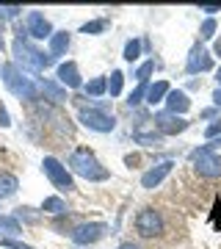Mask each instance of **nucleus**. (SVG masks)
I'll return each mask as SVG.
<instances>
[{
	"instance_id": "1",
	"label": "nucleus",
	"mask_w": 221,
	"mask_h": 249,
	"mask_svg": "<svg viewBox=\"0 0 221 249\" xmlns=\"http://www.w3.org/2000/svg\"><path fill=\"white\" fill-rule=\"evenodd\" d=\"M14 55H17V67L22 72H44L50 64H53V58H50V53L44 55L39 47H34L31 42L25 39V34H22V28L17 31V39H14Z\"/></svg>"
},
{
	"instance_id": "2",
	"label": "nucleus",
	"mask_w": 221,
	"mask_h": 249,
	"mask_svg": "<svg viewBox=\"0 0 221 249\" xmlns=\"http://www.w3.org/2000/svg\"><path fill=\"white\" fill-rule=\"evenodd\" d=\"M0 78L6 83V89L19 100H36L39 97V83H34V78H28L17 64H3L0 67Z\"/></svg>"
},
{
	"instance_id": "3",
	"label": "nucleus",
	"mask_w": 221,
	"mask_h": 249,
	"mask_svg": "<svg viewBox=\"0 0 221 249\" xmlns=\"http://www.w3.org/2000/svg\"><path fill=\"white\" fill-rule=\"evenodd\" d=\"M69 169L75 172L78 178L91 180V183H100V180L111 178V172H108L88 150H75V152H72V155H69Z\"/></svg>"
},
{
	"instance_id": "4",
	"label": "nucleus",
	"mask_w": 221,
	"mask_h": 249,
	"mask_svg": "<svg viewBox=\"0 0 221 249\" xmlns=\"http://www.w3.org/2000/svg\"><path fill=\"white\" fill-rule=\"evenodd\" d=\"M191 163H194V169L202 175V178H221V158L210 147H196L191 152Z\"/></svg>"
},
{
	"instance_id": "5",
	"label": "nucleus",
	"mask_w": 221,
	"mask_h": 249,
	"mask_svg": "<svg viewBox=\"0 0 221 249\" xmlns=\"http://www.w3.org/2000/svg\"><path fill=\"white\" fill-rule=\"evenodd\" d=\"M42 169H44V175H47V180H50L58 191H72V188H75L72 175L67 172V166H64L61 160H55V158L47 155V158L42 160Z\"/></svg>"
},
{
	"instance_id": "6",
	"label": "nucleus",
	"mask_w": 221,
	"mask_h": 249,
	"mask_svg": "<svg viewBox=\"0 0 221 249\" xmlns=\"http://www.w3.org/2000/svg\"><path fill=\"white\" fill-rule=\"evenodd\" d=\"M80 122L86 124L88 130H97V133H111L116 127V119L100 108H80Z\"/></svg>"
},
{
	"instance_id": "7",
	"label": "nucleus",
	"mask_w": 221,
	"mask_h": 249,
	"mask_svg": "<svg viewBox=\"0 0 221 249\" xmlns=\"http://www.w3.org/2000/svg\"><path fill=\"white\" fill-rule=\"evenodd\" d=\"M136 230L141 232L144 238H155L163 232V219H160L158 211H152V208H144L141 213L136 216Z\"/></svg>"
},
{
	"instance_id": "8",
	"label": "nucleus",
	"mask_w": 221,
	"mask_h": 249,
	"mask_svg": "<svg viewBox=\"0 0 221 249\" xmlns=\"http://www.w3.org/2000/svg\"><path fill=\"white\" fill-rule=\"evenodd\" d=\"M105 232H108V224H102V222L78 224V227L72 230V241H75V244H80V247H91L94 241L105 238Z\"/></svg>"
},
{
	"instance_id": "9",
	"label": "nucleus",
	"mask_w": 221,
	"mask_h": 249,
	"mask_svg": "<svg viewBox=\"0 0 221 249\" xmlns=\"http://www.w3.org/2000/svg\"><path fill=\"white\" fill-rule=\"evenodd\" d=\"M25 34L34 36V39H50L53 36V25L44 19L42 11H31L25 19Z\"/></svg>"
},
{
	"instance_id": "10",
	"label": "nucleus",
	"mask_w": 221,
	"mask_h": 249,
	"mask_svg": "<svg viewBox=\"0 0 221 249\" xmlns=\"http://www.w3.org/2000/svg\"><path fill=\"white\" fill-rule=\"evenodd\" d=\"M155 127H158L160 136H174V133H183L188 127V122L183 119V116H174V114H158L155 116Z\"/></svg>"
},
{
	"instance_id": "11",
	"label": "nucleus",
	"mask_w": 221,
	"mask_h": 249,
	"mask_svg": "<svg viewBox=\"0 0 221 249\" xmlns=\"http://www.w3.org/2000/svg\"><path fill=\"white\" fill-rule=\"evenodd\" d=\"M213 67V58L210 53L204 50L202 45H196L194 50H191V55H188V64H186V70L191 72V75H196V72H207Z\"/></svg>"
},
{
	"instance_id": "12",
	"label": "nucleus",
	"mask_w": 221,
	"mask_h": 249,
	"mask_svg": "<svg viewBox=\"0 0 221 249\" xmlns=\"http://www.w3.org/2000/svg\"><path fill=\"white\" fill-rule=\"evenodd\" d=\"M171 160H163V163H158V166H152L150 172H144V178H141V186L144 188H158L163 180L169 178V172H171Z\"/></svg>"
},
{
	"instance_id": "13",
	"label": "nucleus",
	"mask_w": 221,
	"mask_h": 249,
	"mask_svg": "<svg viewBox=\"0 0 221 249\" xmlns=\"http://www.w3.org/2000/svg\"><path fill=\"white\" fill-rule=\"evenodd\" d=\"M163 103H166V108H169V114H174V116H183L188 111V108H191V100H188V94L186 91H180V89H169V94H166V100H163Z\"/></svg>"
},
{
	"instance_id": "14",
	"label": "nucleus",
	"mask_w": 221,
	"mask_h": 249,
	"mask_svg": "<svg viewBox=\"0 0 221 249\" xmlns=\"http://www.w3.org/2000/svg\"><path fill=\"white\" fill-rule=\"evenodd\" d=\"M58 83L61 86H67V89H78L80 83V72H78V64L75 61H64L61 67H58Z\"/></svg>"
},
{
	"instance_id": "15",
	"label": "nucleus",
	"mask_w": 221,
	"mask_h": 249,
	"mask_svg": "<svg viewBox=\"0 0 221 249\" xmlns=\"http://www.w3.org/2000/svg\"><path fill=\"white\" fill-rule=\"evenodd\" d=\"M67 50H69V34H67V31L50 36V58H53V61L58 55H64Z\"/></svg>"
},
{
	"instance_id": "16",
	"label": "nucleus",
	"mask_w": 221,
	"mask_h": 249,
	"mask_svg": "<svg viewBox=\"0 0 221 249\" xmlns=\"http://www.w3.org/2000/svg\"><path fill=\"white\" fill-rule=\"evenodd\" d=\"M39 91H44L53 103H64V100H67V91H64L58 83H53V80H47V78L39 80Z\"/></svg>"
},
{
	"instance_id": "17",
	"label": "nucleus",
	"mask_w": 221,
	"mask_h": 249,
	"mask_svg": "<svg viewBox=\"0 0 221 249\" xmlns=\"http://www.w3.org/2000/svg\"><path fill=\"white\" fill-rule=\"evenodd\" d=\"M169 94V83L166 80H158V83H152L150 89H147V103L150 106H158V103H163Z\"/></svg>"
},
{
	"instance_id": "18",
	"label": "nucleus",
	"mask_w": 221,
	"mask_h": 249,
	"mask_svg": "<svg viewBox=\"0 0 221 249\" xmlns=\"http://www.w3.org/2000/svg\"><path fill=\"white\" fill-rule=\"evenodd\" d=\"M19 180L14 175H0V199H9V196L17 194Z\"/></svg>"
},
{
	"instance_id": "19",
	"label": "nucleus",
	"mask_w": 221,
	"mask_h": 249,
	"mask_svg": "<svg viewBox=\"0 0 221 249\" xmlns=\"http://www.w3.org/2000/svg\"><path fill=\"white\" fill-rule=\"evenodd\" d=\"M136 142L138 144H147V147H155V144H160V139L163 136L158 133V130H144V127H136Z\"/></svg>"
},
{
	"instance_id": "20",
	"label": "nucleus",
	"mask_w": 221,
	"mask_h": 249,
	"mask_svg": "<svg viewBox=\"0 0 221 249\" xmlns=\"http://www.w3.org/2000/svg\"><path fill=\"white\" fill-rule=\"evenodd\" d=\"M19 232V222L14 216H0V235L3 238H11V235H17Z\"/></svg>"
},
{
	"instance_id": "21",
	"label": "nucleus",
	"mask_w": 221,
	"mask_h": 249,
	"mask_svg": "<svg viewBox=\"0 0 221 249\" xmlns=\"http://www.w3.org/2000/svg\"><path fill=\"white\" fill-rule=\"evenodd\" d=\"M42 211H47V213H64L67 211V202H64L61 196H47L42 202Z\"/></svg>"
},
{
	"instance_id": "22",
	"label": "nucleus",
	"mask_w": 221,
	"mask_h": 249,
	"mask_svg": "<svg viewBox=\"0 0 221 249\" xmlns=\"http://www.w3.org/2000/svg\"><path fill=\"white\" fill-rule=\"evenodd\" d=\"M108 91V80L105 78H94L86 83V94H91V97H100V94H105Z\"/></svg>"
},
{
	"instance_id": "23",
	"label": "nucleus",
	"mask_w": 221,
	"mask_h": 249,
	"mask_svg": "<svg viewBox=\"0 0 221 249\" xmlns=\"http://www.w3.org/2000/svg\"><path fill=\"white\" fill-rule=\"evenodd\" d=\"M14 219H17V222H28V224H39V213H36L34 208H28V205L17 208V213H14Z\"/></svg>"
},
{
	"instance_id": "24",
	"label": "nucleus",
	"mask_w": 221,
	"mask_h": 249,
	"mask_svg": "<svg viewBox=\"0 0 221 249\" xmlns=\"http://www.w3.org/2000/svg\"><path fill=\"white\" fill-rule=\"evenodd\" d=\"M138 55H141V42H138V39H130V42L124 45V58L133 64Z\"/></svg>"
},
{
	"instance_id": "25",
	"label": "nucleus",
	"mask_w": 221,
	"mask_h": 249,
	"mask_svg": "<svg viewBox=\"0 0 221 249\" xmlns=\"http://www.w3.org/2000/svg\"><path fill=\"white\" fill-rule=\"evenodd\" d=\"M122 80H124V75L119 70L111 75V80H108V94H111V97H119V91H122Z\"/></svg>"
},
{
	"instance_id": "26",
	"label": "nucleus",
	"mask_w": 221,
	"mask_h": 249,
	"mask_svg": "<svg viewBox=\"0 0 221 249\" xmlns=\"http://www.w3.org/2000/svg\"><path fill=\"white\" fill-rule=\"evenodd\" d=\"M105 28H108V19H94V22H86V25L80 28V34H86V36L91 34L94 36V34H102Z\"/></svg>"
},
{
	"instance_id": "27",
	"label": "nucleus",
	"mask_w": 221,
	"mask_h": 249,
	"mask_svg": "<svg viewBox=\"0 0 221 249\" xmlns=\"http://www.w3.org/2000/svg\"><path fill=\"white\" fill-rule=\"evenodd\" d=\"M152 70H155V61L141 64V67H138V72H136V78H138V83H147V80H150V75H152Z\"/></svg>"
},
{
	"instance_id": "28",
	"label": "nucleus",
	"mask_w": 221,
	"mask_h": 249,
	"mask_svg": "<svg viewBox=\"0 0 221 249\" xmlns=\"http://www.w3.org/2000/svg\"><path fill=\"white\" fill-rule=\"evenodd\" d=\"M147 89H150L147 83H138V89H136V91L130 94V100H127V103H130V106H138V103H141V97L147 94Z\"/></svg>"
},
{
	"instance_id": "29",
	"label": "nucleus",
	"mask_w": 221,
	"mask_h": 249,
	"mask_svg": "<svg viewBox=\"0 0 221 249\" xmlns=\"http://www.w3.org/2000/svg\"><path fill=\"white\" fill-rule=\"evenodd\" d=\"M0 247H6V249H34V247H28V244L14 241V238H0Z\"/></svg>"
},
{
	"instance_id": "30",
	"label": "nucleus",
	"mask_w": 221,
	"mask_h": 249,
	"mask_svg": "<svg viewBox=\"0 0 221 249\" xmlns=\"http://www.w3.org/2000/svg\"><path fill=\"white\" fill-rule=\"evenodd\" d=\"M213 34H216V19H204V25H202V39H213Z\"/></svg>"
},
{
	"instance_id": "31",
	"label": "nucleus",
	"mask_w": 221,
	"mask_h": 249,
	"mask_svg": "<svg viewBox=\"0 0 221 249\" xmlns=\"http://www.w3.org/2000/svg\"><path fill=\"white\" fill-rule=\"evenodd\" d=\"M19 11H22L19 6H3V9H0V17H17Z\"/></svg>"
},
{
	"instance_id": "32",
	"label": "nucleus",
	"mask_w": 221,
	"mask_h": 249,
	"mask_svg": "<svg viewBox=\"0 0 221 249\" xmlns=\"http://www.w3.org/2000/svg\"><path fill=\"white\" fill-rule=\"evenodd\" d=\"M219 133H221V119H219V122H213L210 127L204 130V136H207V139H216V136H219Z\"/></svg>"
},
{
	"instance_id": "33",
	"label": "nucleus",
	"mask_w": 221,
	"mask_h": 249,
	"mask_svg": "<svg viewBox=\"0 0 221 249\" xmlns=\"http://www.w3.org/2000/svg\"><path fill=\"white\" fill-rule=\"evenodd\" d=\"M0 124H3V127H9V111H6V108H0Z\"/></svg>"
},
{
	"instance_id": "34",
	"label": "nucleus",
	"mask_w": 221,
	"mask_h": 249,
	"mask_svg": "<svg viewBox=\"0 0 221 249\" xmlns=\"http://www.w3.org/2000/svg\"><path fill=\"white\" fill-rule=\"evenodd\" d=\"M202 11H207V14H216V11H221V6H199Z\"/></svg>"
},
{
	"instance_id": "35",
	"label": "nucleus",
	"mask_w": 221,
	"mask_h": 249,
	"mask_svg": "<svg viewBox=\"0 0 221 249\" xmlns=\"http://www.w3.org/2000/svg\"><path fill=\"white\" fill-rule=\"evenodd\" d=\"M213 103H216V108H221V89L213 91Z\"/></svg>"
},
{
	"instance_id": "36",
	"label": "nucleus",
	"mask_w": 221,
	"mask_h": 249,
	"mask_svg": "<svg viewBox=\"0 0 221 249\" xmlns=\"http://www.w3.org/2000/svg\"><path fill=\"white\" fill-rule=\"evenodd\" d=\"M0 50H3V17H0Z\"/></svg>"
},
{
	"instance_id": "37",
	"label": "nucleus",
	"mask_w": 221,
	"mask_h": 249,
	"mask_svg": "<svg viewBox=\"0 0 221 249\" xmlns=\"http://www.w3.org/2000/svg\"><path fill=\"white\" fill-rule=\"evenodd\" d=\"M119 249H141V247H136V244H122Z\"/></svg>"
},
{
	"instance_id": "38",
	"label": "nucleus",
	"mask_w": 221,
	"mask_h": 249,
	"mask_svg": "<svg viewBox=\"0 0 221 249\" xmlns=\"http://www.w3.org/2000/svg\"><path fill=\"white\" fill-rule=\"evenodd\" d=\"M216 53H219V55H221V42H216Z\"/></svg>"
},
{
	"instance_id": "39",
	"label": "nucleus",
	"mask_w": 221,
	"mask_h": 249,
	"mask_svg": "<svg viewBox=\"0 0 221 249\" xmlns=\"http://www.w3.org/2000/svg\"><path fill=\"white\" fill-rule=\"evenodd\" d=\"M216 78H219V83H221V70H219V72H216ZM219 89H221V86H219Z\"/></svg>"
}]
</instances>
